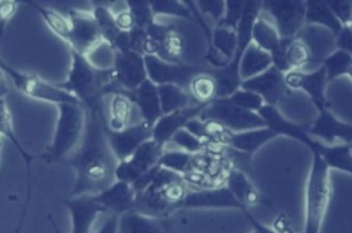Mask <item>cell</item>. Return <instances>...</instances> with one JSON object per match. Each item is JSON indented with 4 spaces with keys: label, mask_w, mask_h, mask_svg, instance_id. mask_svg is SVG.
<instances>
[{
    "label": "cell",
    "mask_w": 352,
    "mask_h": 233,
    "mask_svg": "<svg viewBox=\"0 0 352 233\" xmlns=\"http://www.w3.org/2000/svg\"><path fill=\"white\" fill-rule=\"evenodd\" d=\"M224 99H227L231 104H234L242 110L256 112V114H258V111L264 106V101L258 95H256L250 90L242 89V88H238L235 92H232L230 96H227Z\"/></svg>",
    "instance_id": "43"
},
{
    "label": "cell",
    "mask_w": 352,
    "mask_h": 233,
    "mask_svg": "<svg viewBox=\"0 0 352 233\" xmlns=\"http://www.w3.org/2000/svg\"><path fill=\"white\" fill-rule=\"evenodd\" d=\"M8 90H10L8 78H7V75L4 74V71L0 69V99H6Z\"/></svg>",
    "instance_id": "54"
},
{
    "label": "cell",
    "mask_w": 352,
    "mask_h": 233,
    "mask_svg": "<svg viewBox=\"0 0 352 233\" xmlns=\"http://www.w3.org/2000/svg\"><path fill=\"white\" fill-rule=\"evenodd\" d=\"M297 38L307 45L314 64L320 66L322 60L336 51V34L324 27L304 25Z\"/></svg>",
    "instance_id": "24"
},
{
    "label": "cell",
    "mask_w": 352,
    "mask_h": 233,
    "mask_svg": "<svg viewBox=\"0 0 352 233\" xmlns=\"http://www.w3.org/2000/svg\"><path fill=\"white\" fill-rule=\"evenodd\" d=\"M0 149H1V138H0Z\"/></svg>",
    "instance_id": "58"
},
{
    "label": "cell",
    "mask_w": 352,
    "mask_h": 233,
    "mask_svg": "<svg viewBox=\"0 0 352 233\" xmlns=\"http://www.w3.org/2000/svg\"><path fill=\"white\" fill-rule=\"evenodd\" d=\"M67 19L70 23V51L88 58L103 42L92 12L72 8L67 12Z\"/></svg>",
    "instance_id": "10"
},
{
    "label": "cell",
    "mask_w": 352,
    "mask_h": 233,
    "mask_svg": "<svg viewBox=\"0 0 352 233\" xmlns=\"http://www.w3.org/2000/svg\"><path fill=\"white\" fill-rule=\"evenodd\" d=\"M73 95L89 112H102V99L114 93L111 67H98L87 56L72 51V63L67 79L56 84Z\"/></svg>",
    "instance_id": "2"
},
{
    "label": "cell",
    "mask_w": 352,
    "mask_h": 233,
    "mask_svg": "<svg viewBox=\"0 0 352 233\" xmlns=\"http://www.w3.org/2000/svg\"><path fill=\"white\" fill-rule=\"evenodd\" d=\"M25 3H28L34 11H37V14L41 16V19L48 26V29L56 37H59L62 41H65L69 45V42H70V23H69L67 16H63L58 11L43 7V5H40L37 3H33L30 0H26Z\"/></svg>",
    "instance_id": "35"
},
{
    "label": "cell",
    "mask_w": 352,
    "mask_h": 233,
    "mask_svg": "<svg viewBox=\"0 0 352 233\" xmlns=\"http://www.w3.org/2000/svg\"><path fill=\"white\" fill-rule=\"evenodd\" d=\"M242 214H243L245 218L250 222V225H252V228H253L252 233H278V232L274 230L271 226H267V225L261 223L260 221H257V219L254 218V215L249 211V208H245V210L242 211Z\"/></svg>",
    "instance_id": "51"
},
{
    "label": "cell",
    "mask_w": 352,
    "mask_h": 233,
    "mask_svg": "<svg viewBox=\"0 0 352 233\" xmlns=\"http://www.w3.org/2000/svg\"><path fill=\"white\" fill-rule=\"evenodd\" d=\"M151 129L153 126L143 121L135 125H128L120 132H111L104 126L107 144L117 162L128 159L144 141L150 140Z\"/></svg>",
    "instance_id": "15"
},
{
    "label": "cell",
    "mask_w": 352,
    "mask_h": 233,
    "mask_svg": "<svg viewBox=\"0 0 352 233\" xmlns=\"http://www.w3.org/2000/svg\"><path fill=\"white\" fill-rule=\"evenodd\" d=\"M346 78L352 82V66H351V69H349V71H348V74H346Z\"/></svg>",
    "instance_id": "56"
},
{
    "label": "cell",
    "mask_w": 352,
    "mask_h": 233,
    "mask_svg": "<svg viewBox=\"0 0 352 233\" xmlns=\"http://www.w3.org/2000/svg\"><path fill=\"white\" fill-rule=\"evenodd\" d=\"M125 4H126V10L131 12L133 18L135 27L146 30L155 22V16L151 11L150 0H126Z\"/></svg>",
    "instance_id": "42"
},
{
    "label": "cell",
    "mask_w": 352,
    "mask_h": 233,
    "mask_svg": "<svg viewBox=\"0 0 352 233\" xmlns=\"http://www.w3.org/2000/svg\"><path fill=\"white\" fill-rule=\"evenodd\" d=\"M206 104H191L187 108L170 112V114H162L158 121L153 125L151 129V138L157 141L161 145H165L170 141L173 134L179 132L180 129L186 127V125L192 121L194 118H198L201 112L204 111Z\"/></svg>",
    "instance_id": "21"
},
{
    "label": "cell",
    "mask_w": 352,
    "mask_h": 233,
    "mask_svg": "<svg viewBox=\"0 0 352 233\" xmlns=\"http://www.w3.org/2000/svg\"><path fill=\"white\" fill-rule=\"evenodd\" d=\"M276 134L265 126L257 127V129H249L243 132L227 130L220 138L219 144L223 147H230L238 152L252 155L256 151H258L263 145L274 140Z\"/></svg>",
    "instance_id": "22"
},
{
    "label": "cell",
    "mask_w": 352,
    "mask_h": 233,
    "mask_svg": "<svg viewBox=\"0 0 352 233\" xmlns=\"http://www.w3.org/2000/svg\"><path fill=\"white\" fill-rule=\"evenodd\" d=\"M111 73L116 88L114 93L132 92L144 79H147L143 55L133 52L131 49L114 51Z\"/></svg>",
    "instance_id": "6"
},
{
    "label": "cell",
    "mask_w": 352,
    "mask_h": 233,
    "mask_svg": "<svg viewBox=\"0 0 352 233\" xmlns=\"http://www.w3.org/2000/svg\"><path fill=\"white\" fill-rule=\"evenodd\" d=\"M258 115L263 119L264 126L272 130L276 136H285V137L293 138L304 144L305 147H308V149L315 147V140L308 134V126H304L287 119L279 111L278 107L264 104L258 111Z\"/></svg>",
    "instance_id": "19"
},
{
    "label": "cell",
    "mask_w": 352,
    "mask_h": 233,
    "mask_svg": "<svg viewBox=\"0 0 352 233\" xmlns=\"http://www.w3.org/2000/svg\"><path fill=\"white\" fill-rule=\"evenodd\" d=\"M144 58V66H146V74L147 79H150L155 85H177L184 89H187L191 78L199 73L194 66H187L184 63H172L160 59L154 55H147Z\"/></svg>",
    "instance_id": "12"
},
{
    "label": "cell",
    "mask_w": 352,
    "mask_h": 233,
    "mask_svg": "<svg viewBox=\"0 0 352 233\" xmlns=\"http://www.w3.org/2000/svg\"><path fill=\"white\" fill-rule=\"evenodd\" d=\"M224 185L245 208L261 203L258 191L241 169L230 167L226 173Z\"/></svg>",
    "instance_id": "27"
},
{
    "label": "cell",
    "mask_w": 352,
    "mask_h": 233,
    "mask_svg": "<svg viewBox=\"0 0 352 233\" xmlns=\"http://www.w3.org/2000/svg\"><path fill=\"white\" fill-rule=\"evenodd\" d=\"M180 208L188 210H210V208H234L241 212L245 207L234 197L228 188L223 185L206 186L188 191L182 201Z\"/></svg>",
    "instance_id": "16"
},
{
    "label": "cell",
    "mask_w": 352,
    "mask_h": 233,
    "mask_svg": "<svg viewBox=\"0 0 352 233\" xmlns=\"http://www.w3.org/2000/svg\"><path fill=\"white\" fill-rule=\"evenodd\" d=\"M285 84L290 92H304L316 108L330 106L326 99V86L329 82L322 66L315 70H290L285 73Z\"/></svg>",
    "instance_id": "13"
},
{
    "label": "cell",
    "mask_w": 352,
    "mask_h": 233,
    "mask_svg": "<svg viewBox=\"0 0 352 233\" xmlns=\"http://www.w3.org/2000/svg\"><path fill=\"white\" fill-rule=\"evenodd\" d=\"M151 11L154 16H176L192 21L191 12L184 1L179 0H150Z\"/></svg>",
    "instance_id": "41"
},
{
    "label": "cell",
    "mask_w": 352,
    "mask_h": 233,
    "mask_svg": "<svg viewBox=\"0 0 352 233\" xmlns=\"http://www.w3.org/2000/svg\"><path fill=\"white\" fill-rule=\"evenodd\" d=\"M157 88L162 114H170L191 106V97L187 89L172 84L157 85Z\"/></svg>",
    "instance_id": "34"
},
{
    "label": "cell",
    "mask_w": 352,
    "mask_h": 233,
    "mask_svg": "<svg viewBox=\"0 0 352 233\" xmlns=\"http://www.w3.org/2000/svg\"><path fill=\"white\" fill-rule=\"evenodd\" d=\"M0 69L4 71L8 79L14 84L16 90L33 100L38 101H45V103H52L55 106L60 103H74L80 104V101L70 95L69 92L63 90L55 84H50L40 78L36 74L32 73H25L21 70H16L11 67L8 63L4 60L0 62Z\"/></svg>",
    "instance_id": "5"
},
{
    "label": "cell",
    "mask_w": 352,
    "mask_h": 233,
    "mask_svg": "<svg viewBox=\"0 0 352 233\" xmlns=\"http://www.w3.org/2000/svg\"><path fill=\"white\" fill-rule=\"evenodd\" d=\"M315 149L326 166L330 170L342 171L352 175V147L351 144H334V145H324L315 140ZM309 149V151H311Z\"/></svg>",
    "instance_id": "28"
},
{
    "label": "cell",
    "mask_w": 352,
    "mask_h": 233,
    "mask_svg": "<svg viewBox=\"0 0 352 233\" xmlns=\"http://www.w3.org/2000/svg\"><path fill=\"white\" fill-rule=\"evenodd\" d=\"M94 3V1H92ZM94 19L96 22L98 30L103 42H106L113 51L117 49H128V33L121 32L114 21V14L110 11L107 5L94 3L92 10Z\"/></svg>",
    "instance_id": "26"
},
{
    "label": "cell",
    "mask_w": 352,
    "mask_h": 233,
    "mask_svg": "<svg viewBox=\"0 0 352 233\" xmlns=\"http://www.w3.org/2000/svg\"><path fill=\"white\" fill-rule=\"evenodd\" d=\"M58 107V119L52 141L48 145L43 158L52 163L67 158L82 138L87 114L81 104L60 103Z\"/></svg>",
    "instance_id": "4"
},
{
    "label": "cell",
    "mask_w": 352,
    "mask_h": 233,
    "mask_svg": "<svg viewBox=\"0 0 352 233\" xmlns=\"http://www.w3.org/2000/svg\"><path fill=\"white\" fill-rule=\"evenodd\" d=\"M345 27H349V29L352 30V21H351V22H349V25H348V26H345Z\"/></svg>",
    "instance_id": "57"
},
{
    "label": "cell",
    "mask_w": 352,
    "mask_h": 233,
    "mask_svg": "<svg viewBox=\"0 0 352 233\" xmlns=\"http://www.w3.org/2000/svg\"><path fill=\"white\" fill-rule=\"evenodd\" d=\"M274 230H276L278 233H294L293 229H292V223L289 222L287 217L285 215H279L275 222H274V226H271Z\"/></svg>",
    "instance_id": "53"
},
{
    "label": "cell",
    "mask_w": 352,
    "mask_h": 233,
    "mask_svg": "<svg viewBox=\"0 0 352 233\" xmlns=\"http://www.w3.org/2000/svg\"><path fill=\"white\" fill-rule=\"evenodd\" d=\"M118 233H164V226L160 218L131 210L120 215Z\"/></svg>",
    "instance_id": "31"
},
{
    "label": "cell",
    "mask_w": 352,
    "mask_h": 233,
    "mask_svg": "<svg viewBox=\"0 0 352 233\" xmlns=\"http://www.w3.org/2000/svg\"><path fill=\"white\" fill-rule=\"evenodd\" d=\"M320 66L324 69L327 82H333L341 77H346L352 66V56L344 51L336 49L322 60Z\"/></svg>",
    "instance_id": "38"
},
{
    "label": "cell",
    "mask_w": 352,
    "mask_h": 233,
    "mask_svg": "<svg viewBox=\"0 0 352 233\" xmlns=\"http://www.w3.org/2000/svg\"><path fill=\"white\" fill-rule=\"evenodd\" d=\"M236 45V30L221 23H216L212 30V38L208 44L205 59L214 70L223 69L232 60Z\"/></svg>",
    "instance_id": "20"
},
{
    "label": "cell",
    "mask_w": 352,
    "mask_h": 233,
    "mask_svg": "<svg viewBox=\"0 0 352 233\" xmlns=\"http://www.w3.org/2000/svg\"><path fill=\"white\" fill-rule=\"evenodd\" d=\"M0 136H4L16 149L18 155L22 158V162L25 163V169H26V197H25V203H23V207H22V212H21V217L18 219V223H16V228L12 233H19L22 226H23V222H25V218H26V214H28V208H29V204H30V200H32V163L34 162L36 156L29 154L23 145L19 143L15 132H14V126H12V116H11V112L7 107V103H6V99H0Z\"/></svg>",
    "instance_id": "17"
},
{
    "label": "cell",
    "mask_w": 352,
    "mask_h": 233,
    "mask_svg": "<svg viewBox=\"0 0 352 233\" xmlns=\"http://www.w3.org/2000/svg\"><path fill=\"white\" fill-rule=\"evenodd\" d=\"M261 10L276 26L280 38H294L305 25V1L267 0Z\"/></svg>",
    "instance_id": "8"
},
{
    "label": "cell",
    "mask_w": 352,
    "mask_h": 233,
    "mask_svg": "<svg viewBox=\"0 0 352 233\" xmlns=\"http://www.w3.org/2000/svg\"><path fill=\"white\" fill-rule=\"evenodd\" d=\"M272 66L271 53L258 48L253 42L248 45V48L243 51L241 60H239V78L241 82L249 78H253L263 71L268 70Z\"/></svg>",
    "instance_id": "29"
},
{
    "label": "cell",
    "mask_w": 352,
    "mask_h": 233,
    "mask_svg": "<svg viewBox=\"0 0 352 233\" xmlns=\"http://www.w3.org/2000/svg\"><path fill=\"white\" fill-rule=\"evenodd\" d=\"M69 163L76 171L70 196L98 193L116 181L117 159L107 144L102 112H89L80 147L76 148Z\"/></svg>",
    "instance_id": "1"
},
{
    "label": "cell",
    "mask_w": 352,
    "mask_h": 233,
    "mask_svg": "<svg viewBox=\"0 0 352 233\" xmlns=\"http://www.w3.org/2000/svg\"><path fill=\"white\" fill-rule=\"evenodd\" d=\"M342 27L352 21V0H326Z\"/></svg>",
    "instance_id": "47"
},
{
    "label": "cell",
    "mask_w": 352,
    "mask_h": 233,
    "mask_svg": "<svg viewBox=\"0 0 352 233\" xmlns=\"http://www.w3.org/2000/svg\"><path fill=\"white\" fill-rule=\"evenodd\" d=\"M250 37H252V42L254 45H257L258 48H261L270 53L279 45V42L282 40L276 26L274 25L271 18L263 10H260V12L257 14V16L252 25Z\"/></svg>",
    "instance_id": "30"
},
{
    "label": "cell",
    "mask_w": 352,
    "mask_h": 233,
    "mask_svg": "<svg viewBox=\"0 0 352 233\" xmlns=\"http://www.w3.org/2000/svg\"><path fill=\"white\" fill-rule=\"evenodd\" d=\"M118 218L120 215L111 214L95 233H118Z\"/></svg>",
    "instance_id": "52"
},
{
    "label": "cell",
    "mask_w": 352,
    "mask_h": 233,
    "mask_svg": "<svg viewBox=\"0 0 352 233\" xmlns=\"http://www.w3.org/2000/svg\"><path fill=\"white\" fill-rule=\"evenodd\" d=\"M311 156L312 160L304 193L305 219L302 233H320L331 200L330 169L315 149H311Z\"/></svg>",
    "instance_id": "3"
},
{
    "label": "cell",
    "mask_w": 352,
    "mask_h": 233,
    "mask_svg": "<svg viewBox=\"0 0 352 233\" xmlns=\"http://www.w3.org/2000/svg\"><path fill=\"white\" fill-rule=\"evenodd\" d=\"M183 51H184V38L175 29H172L166 34V37L161 42H158V52L155 56L166 62L180 63V56Z\"/></svg>",
    "instance_id": "39"
},
{
    "label": "cell",
    "mask_w": 352,
    "mask_h": 233,
    "mask_svg": "<svg viewBox=\"0 0 352 233\" xmlns=\"http://www.w3.org/2000/svg\"><path fill=\"white\" fill-rule=\"evenodd\" d=\"M245 10V0H226L224 15L219 23L238 30Z\"/></svg>",
    "instance_id": "45"
},
{
    "label": "cell",
    "mask_w": 352,
    "mask_h": 233,
    "mask_svg": "<svg viewBox=\"0 0 352 233\" xmlns=\"http://www.w3.org/2000/svg\"><path fill=\"white\" fill-rule=\"evenodd\" d=\"M165 151V145L153 138L144 141L128 159L117 162L114 178L126 184H133L143 173L158 166V160Z\"/></svg>",
    "instance_id": "9"
},
{
    "label": "cell",
    "mask_w": 352,
    "mask_h": 233,
    "mask_svg": "<svg viewBox=\"0 0 352 233\" xmlns=\"http://www.w3.org/2000/svg\"><path fill=\"white\" fill-rule=\"evenodd\" d=\"M199 118L217 121L231 132H243L264 126V122L258 114L242 110L231 104L224 97L214 99L213 101L206 104Z\"/></svg>",
    "instance_id": "7"
},
{
    "label": "cell",
    "mask_w": 352,
    "mask_h": 233,
    "mask_svg": "<svg viewBox=\"0 0 352 233\" xmlns=\"http://www.w3.org/2000/svg\"><path fill=\"white\" fill-rule=\"evenodd\" d=\"M169 143H173L180 148V151L188 152V154H202L206 149V143L192 134L188 129L183 127L179 132L173 134Z\"/></svg>",
    "instance_id": "44"
},
{
    "label": "cell",
    "mask_w": 352,
    "mask_h": 233,
    "mask_svg": "<svg viewBox=\"0 0 352 233\" xmlns=\"http://www.w3.org/2000/svg\"><path fill=\"white\" fill-rule=\"evenodd\" d=\"M286 63L290 70H304L305 66L314 64L307 45L297 37L289 40L286 47Z\"/></svg>",
    "instance_id": "40"
},
{
    "label": "cell",
    "mask_w": 352,
    "mask_h": 233,
    "mask_svg": "<svg viewBox=\"0 0 352 233\" xmlns=\"http://www.w3.org/2000/svg\"><path fill=\"white\" fill-rule=\"evenodd\" d=\"M114 21H116V25L117 27L124 32V33H128L131 32L133 27H135V22H133V18L131 15V12L128 10H124V11H120L114 15Z\"/></svg>",
    "instance_id": "50"
},
{
    "label": "cell",
    "mask_w": 352,
    "mask_h": 233,
    "mask_svg": "<svg viewBox=\"0 0 352 233\" xmlns=\"http://www.w3.org/2000/svg\"><path fill=\"white\" fill-rule=\"evenodd\" d=\"M318 115L308 126V134L324 144H352V125L336 116L330 111V106L318 107Z\"/></svg>",
    "instance_id": "11"
},
{
    "label": "cell",
    "mask_w": 352,
    "mask_h": 233,
    "mask_svg": "<svg viewBox=\"0 0 352 233\" xmlns=\"http://www.w3.org/2000/svg\"><path fill=\"white\" fill-rule=\"evenodd\" d=\"M198 154H188L184 151H164L158 160V166L180 175L191 173L197 166Z\"/></svg>",
    "instance_id": "37"
},
{
    "label": "cell",
    "mask_w": 352,
    "mask_h": 233,
    "mask_svg": "<svg viewBox=\"0 0 352 233\" xmlns=\"http://www.w3.org/2000/svg\"><path fill=\"white\" fill-rule=\"evenodd\" d=\"M106 212L121 215L131 210H135L136 193L131 184L122 181H114L106 189L94 193Z\"/></svg>",
    "instance_id": "23"
},
{
    "label": "cell",
    "mask_w": 352,
    "mask_h": 233,
    "mask_svg": "<svg viewBox=\"0 0 352 233\" xmlns=\"http://www.w3.org/2000/svg\"><path fill=\"white\" fill-rule=\"evenodd\" d=\"M132 104H135L140 112L142 121L153 126L158 118L162 115L160 97H158V88L150 79H144L135 90L125 93Z\"/></svg>",
    "instance_id": "25"
},
{
    "label": "cell",
    "mask_w": 352,
    "mask_h": 233,
    "mask_svg": "<svg viewBox=\"0 0 352 233\" xmlns=\"http://www.w3.org/2000/svg\"><path fill=\"white\" fill-rule=\"evenodd\" d=\"M47 218H48V222H50V225H51V228H52V232H54V233H63V232L59 229V226L56 225V222L54 221L52 215H50V214H48V217H47Z\"/></svg>",
    "instance_id": "55"
},
{
    "label": "cell",
    "mask_w": 352,
    "mask_h": 233,
    "mask_svg": "<svg viewBox=\"0 0 352 233\" xmlns=\"http://www.w3.org/2000/svg\"><path fill=\"white\" fill-rule=\"evenodd\" d=\"M1 60H3V58H1V56H0V62H1Z\"/></svg>",
    "instance_id": "59"
},
{
    "label": "cell",
    "mask_w": 352,
    "mask_h": 233,
    "mask_svg": "<svg viewBox=\"0 0 352 233\" xmlns=\"http://www.w3.org/2000/svg\"><path fill=\"white\" fill-rule=\"evenodd\" d=\"M70 214V233H89L98 215L106 212L94 193H82L62 199Z\"/></svg>",
    "instance_id": "18"
},
{
    "label": "cell",
    "mask_w": 352,
    "mask_h": 233,
    "mask_svg": "<svg viewBox=\"0 0 352 233\" xmlns=\"http://www.w3.org/2000/svg\"><path fill=\"white\" fill-rule=\"evenodd\" d=\"M18 7V1L15 0H0V44L4 34V30L14 16Z\"/></svg>",
    "instance_id": "48"
},
{
    "label": "cell",
    "mask_w": 352,
    "mask_h": 233,
    "mask_svg": "<svg viewBox=\"0 0 352 233\" xmlns=\"http://www.w3.org/2000/svg\"><path fill=\"white\" fill-rule=\"evenodd\" d=\"M351 147H352V144H351Z\"/></svg>",
    "instance_id": "60"
},
{
    "label": "cell",
    "mask_w": 352,
    "mask_h": 233,
    "mask_svg": "<svg viewBox=\"0 0 352 233\" xmlns=\"http://www.w3.org/2000/svg\"><path fill=\"white\" fill-rule=\"evenodd\" d=\"M239 88L258 95L264 104L274 107H278L290 93L285 84V74L274 66L253 78L242 81Z\"/></svg>",
    "instance_id": "14"
},
{
    "label": "cell",
    "mask_w": 352,
    "mask_h": 233,
    "mask_svg": "<svg viewBox=\"0 0 352 233\" xmlns=\"http://www.w3.org/2000/svg\"><path fill=\"white\" fill-rule=\"evenodd\" d=\"M305 25L324 27L336 36L342 29V25L340 23V21L334 15L326 0L305 1Z\"/></svg>",
    "instance_id": "32"
},
{
    "label": "cell",
    "mask_w": 352,
    "mask_h": 233,
    "mask_svg": "<svg viewBox=\"0 0 352 233\" xmlns=\"http://www.w3.org/2000/svg\"><path fill=\"white\" fill-rule=\"evenodd\" d=\"M132 101L125 93H114L111 95L110 101V118L109 122L104 123L106 129L111 132H120L128 126V121L132 111Z\"/></svg>",
    "instance_id": "36"
},
{
    "label": "cell",
    "mask_w": 352,
    "mask_h": 233,
    "mask_svg": "<svg viewBox=\"0 0 352 233\" xmlns=\"http://www.w3.org/2000/svg\"><path fill=\"white\" fill-rule=\"evenodd\" d=\"M336 49L344 51L352 56V30L349 27H342L336 36Z\"/></svg>",
    "instance_id": "49"
},
{
    "label": "cell",
    "mask_w": 352,
    "mask_h": 233,
    "mask_svg": "<svg viewBox=\"0 0 352 233\" xmlns=\"http://www.w3.org/2000/svg\"><path fill=\"white\" fill-rule=\"evenodd\" d=\"M187 92L191 100H194L197 104H209L210 101L217 99L216 79L210 71H199L191 78L187 86Z\"/></svg>",
    "instance_id": "33"
},
{
    "label": "cell",
    "mask_w": 352,
    "mask_h": 233,
    "mask_svg": "<svg viewBox=\"0 0 352 233\" xmlns=\"http://www.w3.org/2000/svg\"><path fill=\"white\" fill-rule=\"evenodd\" d=\"M195 7L202 16L209 15L216 25L224 15L226 0H198L195 1Z\"/></svg>",
    "instance_id": "46"
}]
</instances>
